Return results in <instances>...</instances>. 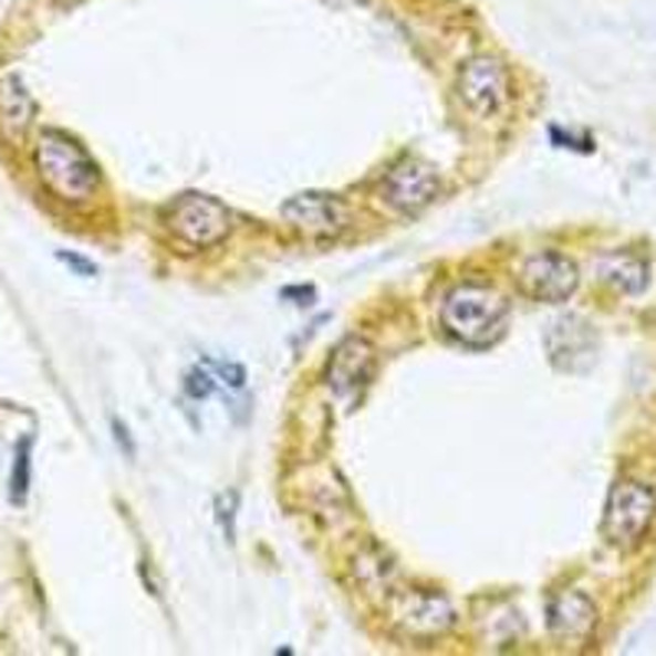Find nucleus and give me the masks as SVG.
I'll return each mask as SVG.
<instances>
[{"instance_id": "f257e3e1", "label": "nucleus", "mask_w": 656, "mask_h": 656, "mask_svg": "<svg viewBox=\"0 0 656 656\" xmlns=\"http://www.w3.org/2000/svg\"><path fill=\"white\" fill-rule=\"evenodd\" d=\"M33 158H37L40 181L60 200L83 204L98 190V165L90 158V152L76 138L56 128H46L40 135Z\"/></svg>"}, {"instance_id": "f03ea898", "label": "nucleus", "mask_w": 656, "mask_h": 656, "mask_svg": "<svg viewBox=\"0 0 656 656\" xmlns=\"http://www.w3.org/2000/svg\"><path fill=\"white\" fill-rule=\"evenodd\" d=\"M509 315V302L479 282H464L457 285L440 309V325L464 345H489L499 332L502 322Z\"/></svg>"}, {"instance_id": "7ed1b4c3", "label": "nucleus", "mask_w": 656, "mask_h": 656, "mask_svg": "<svg viewBox=\"0 0 656 656\" xmlns=\"http://www.w3.org/2000/svg\"><path fill=\"white\" fill-rule=\"evenodd\" d=\"M656 492L637 479H621L611 486L607 506H604V522L601 532L614 549H634L654 525Z\"/></svg>"}, {"instance_id": "20e7f679", "label": "nucleus", "mask_w": 656, "mask_h": 656, "mask_svg": "<svg viewBox=\"0 0 656 656\" xmlns=\"http://www.w3.org/2000/svg\"><path fill=\"white\" fill-rule=\"evenodd\" d=\"M168 230L188 247H217L230 233V214L217 197L181 194L168 210Z\"/></svg>"}, {"instance_id": "39448f33", "label": "nucleus", "mask_w": 656, "mask_h": 656, "mask_svg": "<svg viewBox=\"0 0 656 656\" xmlns=\"http://www.w3.org/2000/svg\"><path fill=\"white\" fill-rule=\"evenodd\" d=\"M519 289L535 302H564L577 289V267L559 250H539L519 263Z\"/></svg>"}, {"instance_id": "423d86ee", "label": "nucleus", "mask_w": 656, "mask_h": 656, "mask_svg": "<svg viewBox=\"0 0 656 656\" xmlns=\"http://www.w3.org/2000/svg\"><path fill=\"white\" fill-rule=\"evenodd\" d=\"M437 194H440L437 168H430L427 162H417V158H404L381 181V200L397 214H417V210L430 207L437 200Z\"/></svg>"}, {"instance_id": "0eeeda50", "label": "nucleus", "mask_w": 656, "mask_h": 656, "mask_svg": "<svg viewBox=\"0 0 656 656\" xmlns=\"http://www.w3.org/2000/svg\"><path fill=\"white\" fill-rule=\"evenodd\" d=\"M282 220L309 240H332L345 230L348 214H345L342 200L309 190V194H295L282 204Z\"/></svg>"}, {"instance_id": "6e6552de", "label": "nucleus", "mask_w": 656, "mask_h": 656, "mask_svg": "<svg viewBox=\"0 0 656 656\" xmlns=\"http://www.w3.org/2000/svg\"><path fill=\"white\" fill-rule=\"evenodd\" d=\"M545 348L559 372H587L597 358V335L584 319L562 315L549 325Z\"/></svg>"}, {"instance_id": "1a4fd4ad", "label": "nucleus", "mask_w": 656, "mask_h": 656, "mask_svg": "<svg viewBox=\"0 0 656 656\" xmlns=\"http://www.w3.org/2000/svg\"><path fill=\"white\" fill-rule=\"evenodd\" d=\"M460 95L476 115H492L509 102V70L496 56H472L460 70Z\"/></svg>"}, {"instance_id": "9d476101", "label": "nucleus", "mask_w": 656, "mask_h": 656, "mask_svg": "<svg viewBox=\"0 0 656 656\" xmlns=\"http://www.w3.org/2000/svg\"><path fill=\"white\" fill-rule=\"evenodd\" d=\"M394 624L410 637H440L454 624V607L440 594L410 591L394 604Z\"/></svg>"}, {"instance_id": "9b49d317", "label": "nucleus", "mask_w": 656, "mask_h": 656, "mask_svg": "<svg viewBox=\"0 0 656 656\" xmlns=\"http://www.w3.org/2000/svg\"><path fill=\"white\" fill-rule=\"evenodd\" d=\"M375 372V352L365 339H345L335 352H332V362H329V372H325V381L332 387V394L339 397H352L358 394L368 377Z\"/></svg>"}, {"instance_id": "f8f14e48", "label": "nucleus", "mask_w": 656, "mask_h": 656, "mask_svg": "<svg viewBox=\"0 0 656 656\" xmlns=\"http://www.w3.org/2000/svg\"><path fill=\"white\" fill-rule=\"evenodd\" d=\"M597 611L591 597L577 591H564L549 604V631L562 641H584L594 631Z\"/></svg>"}, {"instance_id": "ddd939ff", "label": "nucleus", "mask_w": 656, "mask_h": 656, "mask_svg": "<svg viewBox=\"0 0 656 656\" xmlns=\"http://www.w3.org/2000/svg\"><path fill=\"white\" fill-rule=\"evenodd\" d=\"M37 115V102L27 93V86L20 83V76H7L0 83V135L10 145H20L33 125Z\"/></svg>"}, {"instance_id": "4468645a", "label": "nucleus", "mask_w": 656, "mask_h": 656, "mask_svg": "<svg viewBox=\"0 0 656 656\" xmlns=\"http://www.w3.org/2000/svg\"><path fill=\"white\" fill-rule=\"evenodd\" d=\"M594 270L601 282L614 285L617 292L624 295H641L650 282V270L641 257H634L631 250H611V253H601L594 260Z\"/></svg>"}, {"instance_id": "2eb2a0df", "label": "nucleus", "mask_w": 656, "mask_h": 656, "mask_svg": "<svg viewBox=\"0 0 656 656\" xmlns=\"http://www.w3.org/2000/svg\"><path fill=\"white\" fill-rule=\"evenodd\" d=\"M27 489H30V437H23L17 444V454H13V476H10V502L23 506L27 499Z\"/></svg>"}, {"instance_id": "dca6fc26", "label": "nucleus", "mask_w": 656, "mask_h": 656, "mask_svg": "<svg viewBox=\"0 0 656 656\" xmlns=\"http://www.w3.org/2000/svg\"><path fill=\"white\" fill-rule=\"evenodd\" d=\"M188 391L194 394V397H207V394L214 391V384H210V375H207V372H190Z\"/></svg>"}, {"instance_id": "f3484780", "label": "nucleus", "mask_w": 656, "mask_h": 656, "mask_svg": "<svg viewBox=\"0 0 656 656\" xmlns=\"http://www.w3.org/2000/svg\"><path fill=\"white\" fill-rule=\"evenodd\" d=\"M60 260L66 263V267H73L80 277H95V267L93 263H86L83 257H73V253H60Z\"/></svg>"}]
</instances>
